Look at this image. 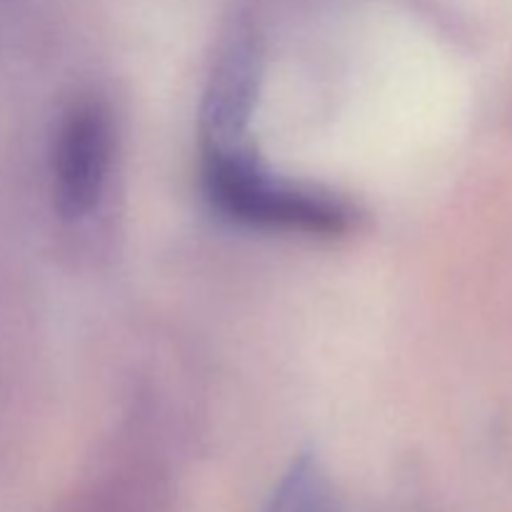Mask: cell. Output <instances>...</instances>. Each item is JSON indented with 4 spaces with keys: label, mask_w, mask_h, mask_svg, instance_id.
<instances>
[{
    "label": "cell",
    "mask_w": 512,
    "mask_h": 512,
    "mask_svg": "<svg viewBox=\"0 0 512 512\" xmlns=\"http://www.w3.org/2000/svg\"><path fill=\"white\" fill-rule=\"evenodd\" d=\"M203 180L210 203L220 213L253 228L335 235L350 225L343 200L275 178L240 145L208 148Z\"/></svg>",
    "instance_id": "cell-1"
},
{
    "label": "cell",
    "mask_w": 512,
    "mask_h": 512,
    "mask_svg": "<svg viewBox=\"0 0 512 512\" xmlns=\"http://www.w3.org/2000/svg\"><path fill=\"white\" fill-rule=\"evenodd\" d=\"M113 158L110 113L95 100L73 105L53 148L55 203L65 218H85L98 208Z\"/></svg>",
    "instance_id": "cell-2"
},
{
    "label": "cell",
    "mask_w": 512,
    "mask_h": 512,
    "mask_svg": "<svg viewBox=\"0 0 512 512\" xmlns=\"http://www.w3.org/2000/svg\"><path fill=\"white\" fill-rule=\"evenodd\" d=\"M260 78V50L253 30L238 28L220 48L203 103L208 148H238Z\"/></svg>",
    "instance_id": "cell-3"
},
{
    "label": "cell",
    "mask_w": 512,
    "mask_h": 512,
    "mask_svg": "<svg viewBox=\"0 0 512 512\" xmlns=\"http://www.w3.org/2000/svg\"><path fill=\"white\" fill-rule=\"evenodd\" d=\"M265 512H335L330 480L313 455H300L290 463Z\"/></svg>",
    "instance_id": "cell-4"
}]
</instances>
